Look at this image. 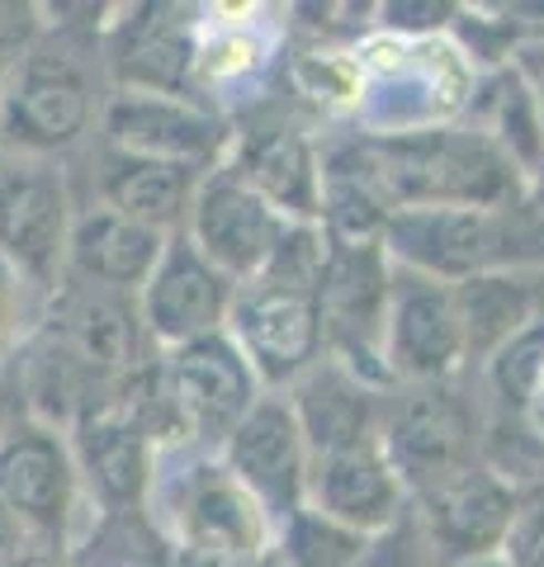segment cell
Segmentation results:
<instances>
[{
  "instance_id": "1",
  "label": "cell",
  "mask_w": 544,
  "mask_h": 567,
  "mask_svg": "<svg viewBox=\"0 0 544 567\" xmlns=\"http://www.w3.org/2000/svg\"><path fill=\"white\" fill-rule=\"evenodd\" d=\"M327 265V233L318 223H294L266 270L237 284L227 312V341L242 350L266 393L285 388L322 360L318 284Z\"/></svg>"
},
{
  "instance_id": "2",
  "label": "cell",
  "mask_w": 544,
  "mask_h": 567,
  "mask_svg": "<svg viewBox=\"0 0 544 567\" xmlns=\"http://www.w3.org/2000/svg\"><path fill=\"white\" fill-rule=\"evenodd\" d=\"M356 133V128H350ZM393 213L402 208H506L525 199V175L473 123L408 133H356Z\"/></svg>"
},
{
  "instance_id": "3",
  "label": "cell",
  "mask_w": 544,
  "mask_h": 567,
  "mask_svg": "<svg viewBox=\"0 0 544 567\" xmlns=\"http://www.w3.org/2000/svg\"><path fill=\"white\" fill-rule=\"evenodd\" d=\"M360 76L356 133H408L431 123H464L473 110L483 66L450 33L402 39L389 29H370L346 48Z\"/></svg>"
},
{
  "instance_id": "4",
  "label": "cell",
  "mask_w": 544,
  "mask_h": 567,
  "mask_svg": "<svg viewBox=\"0 0 544 567\" xmlns=\"http://www.w3.org/2000/svg\"><path fill=\"white\" fill-rule=\"evenodd\" d=\"M143 516L166 539L171 554H237L256 558L275 548V525L218 454L162 445L152 464Z\"/></svg>"
},
{
  "instance_id": "5",
  "label": "cell",
  "mask_w": 544,
  "mask_h": 567,
  "mask_svg": "<svg viewBox=\"0 0 544 567\" xmlns=\"http://www.w3.org/2000/svg\"><path fill=\"white\" fill-rule=\"evenodd\" d=\"M393 265L441 284L502 270H544V218L531 199L506 208H402L383 227Z\"/></svg>"
},
{
  "instance_id": "6",
  "label": "cell",
  "mask_w": 544,
  "mask_h": 567,
  "mask_svg": "<svg viewBox=\"0 0 544 567\" xmlns=\"http://www.w3.org/2000/svg\"><path fill=\"white\" fill-rule=\"evenodd\" d=\"M379 450L402 477L408 496L479 464L487 450V406L479 383H469V374H460L445 383L383 388Z\"/></svg>"
},
{
  "instance_id": "7",
  "label": "cell",
  "mask_w": 544,
  "mask_h": 567,
  "mask_svg": "<svg viewBox=\"0 0 544 567\" xmlns=\"http://www.w3.org/2000/svg\"><path fill=\"white\" fill-rule=\"evenodd\" d=\"M156 393H162L171 445L218 454L227 435L266 398V388L252 374V364L242 360V350L227 341V331H218L204 336V341L166 350L156 360Z\"/></svg>"
},
{
  "instance_id": "8",
  "label": "cell",
  "mask_w": 544,
  "mask_h": 567,
  "mask_svg": "<svg viewBox=\"0 0 544 567\" xmlns=\"http://www.w3.org/2000/svg\"><path fill=\"white\" fill-rule=\"evenodd\" d=\"M100 114L95 76L76 52L29 48L0 85V152L58 156L91 133Z\"/></svg>"
},
{
  "instance_id": "9",
  "label": "cell",
  "mask_w": 544,
  "mask_h": 567,
  "mask_svg": "<svg viewBox=\"0 0 544 567\" xmlns=\"http://www.w3.org/2000/svg\"><path fill=\"white\" fill-rule=\"evenodd\" d=\"M389 289H393V260L383 251V241L327 237V265L318 284L322 354L374 388H389V369H383Z\"/></svg>"
},
{
  "instance_id": "10",
  "label": "cell",
  "mask_w": 544,
  "mask_h": 567,
  "mask_svg": "<svg viewBox=\"0 0 544 567\" xmlns=\"http://www.w3.org/2000/svg\"><path fill=\"white\" fill-rule=\"evenodd\" d=\"M285 10L266 6H214L199 10V48L189 71V95L227 123L252 104L270 100V81L285 66Z\"/></svg>"
},
{
  "instance_id": "11",
  "label": "cell",
  "mask_w": 544,
  "mask_h": 567,
  "mask_svg": "<svg viewBox=\"0 0 544 567\" xmlns=\"http://www.w3.org/2000/svg\"><path fill=\"white\" fill-rule=\"evenodd\" d=\"M223 166L237 171L289 223L322 218V137H312L308 118H298L289 104L260 100L237 114Z\"/></svg>"
},
{
  "instance_id": "12",
  "label": "cell",
  "mask_w": 544,
  "mask_h": 567,
  "mask_svg": "<svg viewBox=\"0 0 544 567\" xmlns=\"http://www.w3.org/2000/svg\"><path fill=\"white\" fill-rule=\"evenodd\" d=\"M72 189L48 156L0 152V260L39 293H58L66 279Z\"/></svg>"
},
{
  "instance_id": "13",
  "label": "cell",
  "mask_w": 544,
  "mask_h": 567,
  "mask_svg": "<svg viewBox=\"0 0 544 567\" xmlns=\"http://www.w3.org/2000/svg\"><path fill=\"white\" fill-rule=\"evenodd\" d=\"M408 506L435 567L483 563V558H502L512 511H516V483L502 468L487 464V458H479V464L412 492Z\"/></svg>"
},
{
  "instance_id": "14",
  "label": "cell",
  "mask_w": 544,
  "mask_h": 567,
  "mask_svg": "<svg viewBox=\"0 0 544 567\" xmlns=\"http://www.w3.org/2000/svg\"><path fill=\"white\" fill-rule=\"evenodd\" d=\"M100 128H104V147L189 166L199 175L218 171L227 162V147H233V123L189 95L114 91L100 110Z\"/></svg>"
},
{
  "instance_id": "15",
  "label": "cell",
  "mask_w": 544,
  "mask_h": 567,
  "mask_svg": "<svg viewBox=\"0 0 544 567\" xmlns=\"http://www.w3.org/2000/svg\"><path fill=\"white\" fill-rule=\"evenodd\" d=\"M383 369L393 383H445L469 374L464 322L454 284L393 265L389 322H383Z\"/></svg>"
},
{
  "instance_id": "16",
  "label": "cell",
  "mask_w": 544,
  "mask_h": 567,
  "mask_svg": "<svg viewBox=\"0 0 544 567\" xmlns=\"http://www.w3.org/2000/svg\"><path fill=\"white\" fill-rule=\"evenodd\" d=\"M289 218L275 213L260 194L242 181L237 171H208L199 189H195V204H189V218H185V237L199 246V256L208 265L233 279V284H247L252 275L266 270V260L279 251V241L289 233Z\"/></svg>"
},
{
  "instance_id": "17",
  "label": "cell",
  "mask_w": 544,
  "mask_h": 567,
  "mask_svg": "<svg viewBox=\"0 0 544 567\" xmlns=\"http://www.w3.org/2000/svg\"><path fill=\"white\" fill-rule=\"evenodd\" d=\"M195 48H199V10L189 6L147 0V6L119 10V20L104 24V66H110L114 91L189 95Z\"/></svg>"
},
{
  "instance_id": "18",
  "label": "cell",
  "mask_w": 544,
  "mask_h": 567,
  "mask_svg": "<svg viewBox=\"0 0 544 567\" xmlns=\"http://www.w3.org/2000/svg\"><path fill=\"white\" fill-rule=\"evenodd\" d=\"M233 293L237 284L218 265H208L185 233H175L166 237L162 260L152 265L147 284L137 289V317H143L152 346L175 350L218 336L227 327V312H233Z\"/></svg>"
},
{
  "instance_id": "19",
  "label": "cell",
  "mask_w": 544,
  "mask_h": 567,
  "mask_svg": "<svg viewBox=\"0 0 544 567\" xmlns=\"http://www.w3.org/2000/svg\"><path fill=\"white\" fill-rule=\"evenodd\" d=\"M0 506L24 529L52 544L72 539L81 477L62 431L29 421V425H14L10 435H0Z\"/></svg>"
},
{
  "instance_id": "20",
  "label": "cell",
  "mask_w": 544,
  "mask_h": 567,
  "mask_svg": "<svg viewBox=\"0 0 544 567\" xmlns=\"http://www.w3.org/2000/svg\"><path fill=\"white\" fill-rule=\"evenodd\" d=\"M218 458L237 477V487L270 516V525H279L289 511L304 506L312 454L304 445V431H298L285 393L260 398L247 412V421L227 435Z\"/></svg>"
},
{
  "instance_id": "21",
  "label": "cell",
  "mask_w": 544,
  "mask_h": 567,
  "mask_svg": "<svg viewBox=\"0 0 544 567\" xmlns=\"http://www.w3.org/2000/svg\"><path fill=\"white\" fill-rule=\"evenodd\" d=\"M304 506L360 529L365 539H374L389 525H398V516L408 511V487H402V477L383 458L379 440H370V445L312 458Z\"/></svg>"
},
{
  "instance_id": "22",
  "label": "cell",
  "mask_w": 544,
  "mask_h": 567,
  "mask_svg": "<svg viewBox=\"0 0 544 567\" xmlns=\"http://www.w3.org/2000/svg\"><path fill=\"white\" fill-rule=\"evenodd\" d=\"M285 402L298 421V431H304V445L312 458L379 440L383 388L356 379L337 360H327V354L285 388Z\"/></svg>"
},
{
  "instance_id": "23",
  "label": "cell",
  "mask_w": 544,
  "mask_h": 567,
  "mask_svg": "<svg viewBox=\"0 0 544 567\" xmlns=\"http://www.w3.org/2000/svg\"><path fill=\"white\" fill-rule=\"evenodd\" d=\"M487 406V440L512 435L516 450L531 454L525 477L544 468V317L502 346L479 374H473Z\"/></svg>"
},
{
  "instance_id": "24",
  "label": "cell",
  "mask_w": 544,
  "mask_h": 567,
  "mask_svg": "<svg viewBox=\"0 0 544 567\" xmlns=\"http://www.w3.org/2000/svg\"><path fill=\"white\" fill-rule=\"evenodd\" d=\"M166 237L152 227L124 218L114 208H85L72 218V237H66V275L114 293H133L147 284L152 265L162 260Z\"/></svg>"
},
{
  "instance_id": "25",
  "label": "cell",
  "mask_w": 544,
  "mask_h": 567,
  "mask_svg": "<svg viewBox=\"0 0 544 567\" xmlns=\"http://www.w3.org/2000/svg\"><path fill=\"white\" fill-rule=\"evenodd\" d=\"M454 303L464 322L469 374L493 360L502 346H512L521 331H531L544 317V270H502L473 275L454 284Z\"/></svg>"
},
{
  "instance_id": "26",
  "label": "cell",
  "mask_w": 544,
  "mask_h": 567,
  "mask_svg": "<svg viewBox=\"0 0 544 567\" xmlns=\"http://www.w3.org/2000/svg\"><path fill=\"white\" fill-rule=\"evenodd\" d=\"M204 175L189 166L152 162V156H129L104 147L100 156V208H114L124 218L152 227L162 237L185 233L189 204H195Z\"/></svg>"
},
{
  "instance_id": "27",
  "label": "cell",
  "mask_w": 544,
  "mask_h": 567,
  "mask_svg": "<svg viewBox=\"0 0 544 567\" xmlns=\"http://www.w3.org/2000/svg\"><path fill=\"white\" fill-rule=\"evenodd\" d=\"M360 529H350L341 520L322 516L312 506L289 511L285 520L275 525V558L279 567H356V558L365 554Z\"/></svg>"
},
{
  "instance_id": "28",
  "label": "cell",
  "mask_w": 544,
  "mask_h": 567,
  "mask_svg": "<svg viewBox=\"0 0 544 567\" xmlns=\"http://www.w3.org/2000/svg\"><path fill=\"white\" fill-rule=\"evenodd\" d=\"M506 567H544V468L516 483L512 529L502 544Z\"/></svg>"
},
{
  "instance_id": "29",
  "label": "cell",
  "mask_w": 544,
  "mask_h": 567,
  "mask_svg": "<svg viewBox=\"0 0 544 567\" xmlns=\"http://www.w3.org/2000/svg\"><path fill=\"white\" fill-rule=\"evenodd\" d=\"M356 567H435L427 539H421L417 529V516L412 506L398 516V525H389L383 535H374L365 544V554L356 558Z\"/></svg>"
},
{
  "instance_id": "30",
  "label": "cell",
  "mask_w": 544,
  "mask_h": 567,
  "mask_svg": "<svg viewBox=\"0 0 544 567\" xmlns=\"http://www.w3.org/2000/svg\"><path fill=\"white\" fill-rule=\"evenodd\" d=\"M29 293H33V284L20 279L0 260V346H10L14 336H20L24 317H29Z\"/></svg>"
},
{
  "instance_id": "31",
  "label": "cell",
  "mask_w": 544,
  "mask_h": 567,
  "mask_svg": "<svg viewBox=\"0 0 544 567\" xmlns=\"http://www.w3.org/2000/svg\"><path fill=\"white\" fill-rule=\"evenodd\" d=\"M6 567H76L72 563V548L66 544H48V539H39L33 548H24L14 563H6Z\"/></svg>"
},
{
  "instance_id": "32",
  "label": "cell",
  "mask_w": 544,
  "mask_h": 567,
  "mask_svg": "<svg viewBox=\"0 0 544 567\" xmlns=\"http://www.w3.org/2000/svg\"><path fill=\"white\" fill-rule=\"evenodd\" d=\"M525 199H531V208L544 218V162H540L531 175H525Z\"/></svg>"
},
{
  "instance_id": "33",
  "label": "cell",
  "mask_w": 544,
  "mask_h": 567,
  "mask_svg": "<svg viewBox=\"0 0 544 567\" xmlns=\"http://www.w3.org/2000/svg\"><path fill=\"white\" fill-rule=\"evenodd\" d=\"M516 62V58H512ZM521 66V62H516ZM525 71V66H521ZM525 76H531V85H535V100H540V118H544V71H525Z\"/></svg>"
},
{
  "instance_id": "34",
  "label": "cell",
  "mask_w": 544,
  "mask_h": 567,
  "mask_svg": "<svg viewBox=\"0 0 544 567\" xmlns=\"http://www.w3.org/2000/svg\"><path fill=\"white\" fill-rule=\"evenodd\" d=\"M10 62H14V58H10V48L0 43V85H6V76H10Z\"/></svg>"
},
{
  "instance_id": "35",
  "label": "cell",
  "mask_w": 544,
  "mask_h": 567,
  "mask_svg": "<svg viewBox=\"0 0 544 567\" xmlns=\"http://www.w3.org/2000/svg\"><path fill=\"white\" fill-rule=\"evenodd\" d=\"M460 567H506L502 558H483V563H460Z\"/></svg>"
}]
</instances>
